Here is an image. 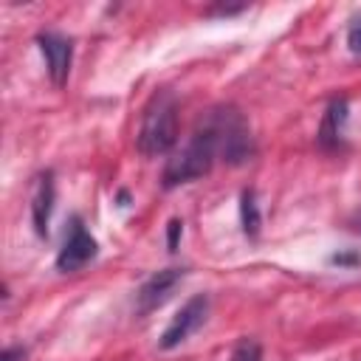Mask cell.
Masks as SVG:
<instances>
[{"label":"cell","instance_id":"3","mask_svg":"<svg viewBox=\"0 0 361 361\" xmlns=\"http://www.w3.org/2000/svg\"><path fill=\"white\" fill-rule=\"evenodd\" d=\"M206 313H209V299H206V296H192V299L178 310V316L169 322V327L164 330L161 347H164V350H172V347L183 344V341L206 322Z\"/></svg>","mask_w":361,"mask_h":361},{"label":"cell","instance_id":"10","mask_svg":"<svg viewBox=\"0 0 361 361\" xmlns=\"http://www.w3.org/2000/svg\"><path fill=\"white\" fill-rule=\"evenodd\" d=\"M231 361H262V353H259V344L251 341V338H243L234 353H231Z\"/></svg>","mask_w":361,"mask_h":361},{"label":"cell","instance_id":"1","mask_svg":"<svg viewBox=\"0 0 361 361\" xmlns=\"http://www.w3.org/2000/svg\"><path fill=\"white\" fill-rule=\"evenodd\" d=\"M178 141V102L169 90L152 93L138 124V149L144 155H161Z\"/></svg>","mask_w":361,"mask_h":361},{"label":"cell","instance_id":"12","mask_svg":"<svg viewBox=\"0 0 361 361\" xmlns=\"http://www.w3.org/2000/svg\"><path fill=\"white\" fill-rule=\"evenodd\" d=\"M180 231H183V223H180V220H169V248H172V251L178 248V237H180Z\"/></svg>","mask_w":361,"mask_h":361},{"label":"cell","instance_id":"4","mask_svg":"<svg viewBox=\"0 0 361 361\" xmlns=\"http://www.w3.org/2000/svg\"><path fill=\"white\" fill-rule=\"evenodd\" d=\"M96 257V240L87 234V228L82 226L79 217L71 220V231H68V240L65 245L59 248L56 254V268L59 271H79L85 262H90Z\"/></svg>","mask_w":361,"mask_h":361},{"label":"cell","instance_id":"2","mask_svg":"<svg viewBox=\"0 0 361 361\" xmlns=\"http://www.w3.org/2000/svg\"><path fill=\"white\" fill-rule=\"evenodd\" d=\"M217 158H220V155H217V144H214L212 133L200 124V127L195 130V135L186 141V147H180V149L169 158V164H166V169H164V186H178V183L203 178V175L212 169V164H214Z\"/></svg>","mask_w":361,"mask_h":361},{"label":"cell","instance_id":"6","mask_svg":"<svg viewBox=\"0 0 361 361\" xmlns=\"http://www.w3.org/2000/svg\"><path fill=\"white\" fill-rule=\"evenodd\" d=\"M180 279H183V268H164V271L152 274V276L141 285V290H138V313L144 316V313L161 307V305L172 296V290L178 288Z\"/></svg>","mask_w":361,"mask_h":361},{"label":"cell","instance_id":"11","mask_svg":"<svg viewBox=\"0 0 361 361\" xmlns=\"http://www.w3.org/2000/svg\"><path fill=\"white\" fill-rule=\"evenodd\" d=\"M347 45H350V51H353L355 56H361V20L350 25V31H347Z\"/></svg>","mask_w":361,"mask_h":361},{"label":"cell","instance_id":"9","mask_svg":"<svg viewBox=\"0 0 361 361\" xmlns=\"http://www.w3.org/2000/svg\"><path fill=\"white\" fill-rule=\"evenodd\" d=\"M240 217H243V231H245V234H257V228H259V209H257L254 192H243Z\"/></svg>","mask_w":361,"mask_h":361},{"label":"cell","instance_id":"8","mask_svg":"<svg viewBox=\"0 0 361 361\" xmlns=\"http://www.w3.org/2000/svg\"><path fill=\"white\" fill-rule=\"evenodd\" d=\"M344 118H347V102L344 99H336L327 113H324V121H322V130H319V141L324 147H336L341 141V130H344Z\"/></svg>","mask_w":361,"mask_h":361},{"label":"cell","instance_id":"13","mask_svg":"<svg viewBox=\"0 0 361 361\" xmlns=\"http://www.w3.org/2000/svg\"><path fill=\"white\" fill-rule=\"evenodd\" d=\"M14 355H17V350H6L3 353V361H14Z\"/></svg>","mask_w":361,"mask_h":361},{"label":"cell","instance_id":"5","mask_svg":"<svg viewBox=\"0 0 361 361\" xmlns=\"http://www.w3.org/2000/svg\"><path fill=\"white\" fill-rule=\"evenodd\" d=\"M39 51L48 62V73L54 79V85H65L68 73H71V59H73V45L68 37L56 34V31H45L37 37Z\"/></svg>","mask_w":361,"mask_h":361},{"label":"cell","instance_id":"7","mask_svg":"<svg viewBox=\"0 0 361 361\" xmlns=\"http://www.w3.org/2000/svg\"><path fill=\"white\" fill-rule=\"evenodd\" d=\"M51 209H54V175L42 172V175H37L34 192H31V217H34V231L39 237L48 234Z\"/></svg>","mask_w":361,"mask_h":361}]
</instances>
